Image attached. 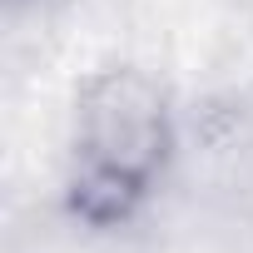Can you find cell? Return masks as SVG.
<instances>
[{"label":"cell","mask_w":253,"mask_h":253,"mask_svg":"<svg viewBox=\"0 0 253 253\" xmlns=\"http://www.w3.org/2000/svg\"><path fill=\"white\" fill-rule=\"evenodd\" d=\"M174 154V119L159 84L139 70H99L75 104V164L65 204L89 228H119L139 213Z\"/></svg>","instance_id":"cell-1"}]
</instances>
